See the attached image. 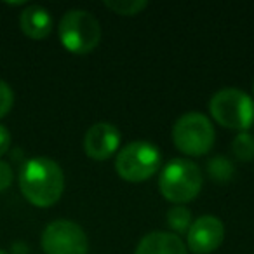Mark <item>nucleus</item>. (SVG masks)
I'll return each mask as SVG.
<instances>
[{
	"label": "nucleus",
	"mask_w": 254,
	"mask_h": 254,
	"mask_svg": "<svg viewBox=\"0 0 254 254\" xmlns=\"http://www.w3.org/2000/svg\"><path fill=\"white\" fill-rule=\"evenodd\" d=\"M19 26L26 37L42 40L53 30V18L51 12L42 5H28L19 16Z\"/></svg>",
	"instance_id": "nucleus-11"
},
{
	"label": "nucleus",
	"mask_w": 254,
	"mask_h": 254,
	"mask_svg": "<svg viewBox=\"0 0 254 254\" xmlns=\"http://www.w3.org/2000/svg\"><path fill=\"white\" fill-rule=\"evenodd\" d=\"M0 254H7V253H5V251H2V249H0Z\"/></svg>",
	"instance_id": "nucleus-18"
},
{
	"label": "nucleus",
	"mask_w": 254,
	"mask_h": 254,
	"mask_svg": "<svg viewBox=\"0 0 254 254\" xmlns=\"http://www.w3.org/2000/svg\"><path fill=\"white\" fill-rule=\"evenodd\" d=\"M214 127L205 115L190 112L181 115L173 127V141L178 150L190 157L209 153L214 145Z\"/></svg>",
	"instance_id": "nucleus-4"
},
{
	"label": "nucleus",
	"mask_w": 254,
	"mask_h": 254,
	"mask_svg": "<svg viewBox=\"0 0 254 254\" xmlns=\"http://www.w3.org/2000/svg\"><path fill=\"white\" fill-rule=\"evenodd\" d=\"M42 249L46 254H87V235L75 221L56 219L44 228Z\"/></svg>",
	"instance_id": "nucleus-7"
},
{
	"label": "nucleus",
	"mask_w": 254,
	"mask_h": 254,
	"mask_svg": "<svg viewBox=\"0 0 254 254\" xmlns=\"http://www.w3.org/2000/svg\"><path fill=\"white\" fill-rule=\"evenodd\" d=\"M60 40L64 49L73 54H89L98 47L101 40V26L99 21L87 11L71 9L61 18Z\"/></svg>",
	"instance_id": "nucleus-3"
},
{
	"label": "nucleus",
	"mask_w": 254,
	"mask_h": 254,
	"mask_svg": "<svg viewBox=\"0 0 254 254\" xmlns=\"http://www.w3.org/2000/svg\"><path fill=\"white\" fill-rule=\"evenodd\" d=\"M105 5L120 16H136L143 9L148 7V2L145 0H105Z\"/></svg>",
	"instance_id": "nucleus-12"
},
{
	"label": "nucleus",
	"mask_w": 254,
	"mask_h": 254,
	"mask_svg": "<svg viewBox=\"0 0 254 254\" xmlns=\"http://www.w3.org/2000/svg\"><path fill=\"white\" fill-rule=\"evenodd\" d=\"M225 226L216 216H202L188 230V247L195 254H211L221 246Z\"/></svg>",
	"instance_id": "nucleus-8"
},
{
	"label": "nucleus",
	"mask_w": 254,
	"mask_h": 254,
	"mask_svg": "<svg viewBox=\"0 0 254 254\" xmlns=\"http://www.w3.org/2000/svg\"><path fill=\"white\" fill-rule=\"evenodd\" d=\"M160 167V152L148 141H132L119 152L115 169L119 176L131 183H141L153 176Z\"/></svg>",
	"instance_id": "nucleus-6"
},
{
	"label": "nucleus",
	"mask_w": 254,
	"mask_h": 254,
	"mask_svg": "<svg viewBox=\"0 0 254 254\" xmlns=\"http://www.w3.org/2000/svg\"><path fill=\"white\" fill-rule=\"evenodd\" d=\"M233 153L237 159L240 160H253L254 159V136L249 132H240L235 139H233Z\"/></svg>",
	"instance_id": "nucleus-14"
},
{
	"label": "nucleus",
	"mask_w": 254,
	"mask_h": 254,
	"mask_svg": "<svg viewBox=\"0 0 254 254\" xmlns=\"http://www.w3.org/2000/svg\"><path fill=\"white\" fill-rule=\"evenodd\" d=\"M167 225L178 233H183V232H187V230H190V226H191L190 211L181 207V205L173 207L169 212H167Z\"/></svg>",
	"instance_id": "nucleus-13"
},
{
	"label": "nucleus",
	"mask_w": 254,
	"mask_h": 254,
	"mask_svg": "<svg viewBox=\"0 0 254 254\" xmlns=\"http://www.w3.org/2000/svg\"><path fill=\"white\" fill-rule=\"evenodd\" d=\"M19 188L30 204L49 207L61 198L64 190V174L60 164L47 157L26 160L19 173Z\"/></svg>",
	"instance_id": "nucleus-1"
},
{
	"label": "nucleus",
	"mask_w": 254,
	"mask_h": 254,
	"mask_svg": "<svg viewBox=\"0 0 254 254\" xmlns=\"http://www.w3.org/2000/svg\"><path fill=\"white\" fill-rule=\"evenodd\" d=\"M120 145V131L110 122H98L89 127L84 138V150L94 160H106Z\"/></svg>",
	"instance_id": "nucleus-9"
},
{
	"label": "nucleus",
	"mask_w": 254,
	"mask_h": 254,
	"mask_svg": "<svg viewBox=\"0 0 254 254\" xmlns=\"http://www.w3.org/2000/svg\"><path fill=\"white\" fill-rule=\"evenodd\" d=\"M211 115L218 124L228 129L246 131L254 122L253 98L239 89H221L211 98L209 103Z\"/></svg>",
	"instance_id": "nucleus-5"
},
{
	"label": "nucleus",
	"mask_w": 254,
	"mask_h": 254,
	"mask_svg": "<svg viewBox=\"0 0 254 254\" xmlns=\"http://www.w3.org/2000/svg\"><path fill=\"white\" fill-rule=\"evenodd\" d=\"M12 183V169L7 162L0 160V191H4Z\"/></svg>",
	"instance_id": "nucleus-16"
},
{
	"label": "nucleus",
	"mask_w": 254,
	"mask_h": 254,
	"mask_svg": "<svg viewBox=\"0 0 254 254\" xmlns=\"http://www.w3.org/2000/svg\"><path fill=\"white\" fill-rule=\"evenodd\" d=\"M159 188L164 197L169 202H174V204L193 200L202 188L200 169L191 160H171L160 173Z\"/></svg>",
	"instance_id": "nucleus-2"
},
{
	"label": "nucleus",
	"mask_w": 254,
	"mask_h": 254,
	"mask_svg": "<svg viewBox=\"0 0 254 254\" xmlns=\"http://www.w3.org/2000/svg\"><path fill=\"white\" fill-rule=\"evenodd\" d=\"M134 254H187V246L169 232H152L139 240Z\"/></svg>",
	"instance_id": "nucleus-10"
},
{
	"label": "nucleus",
	"mask_w": 254,
	"mask_h": 254,
	"mask_svg": "<svg viewBox=\"0 0 254 254\" xmlns=\"http://www.w3.org/2000/svg\"><path fill=\"white\" fill-rule=\"evenodd\" d=\"M253 91H254V85H253Z\"/></svg>",
	"instance_id": "nucleus-19"
},
{
	"label": "nucleus",
	"mask_w": 254,
	"mask_h": 254,
	"mask_svg": "<svg viewBox=\"0 0 254 254\" xmlns=\"http://www.w3.org/2000/svg\"><path fill=\"white\" fill-rule=\"evenodd\" d=\"M9 148H11V132L7 127L0 124V157L7 153Z\"/></svg>",
	"instance_id": "nucleus-17"
},
{
	"label": "nucleus",
	"mask_w": 254,
	"mask_h": 254,
	"mask_svg": "<svg viewBox=\"0 0 254 254\" xmlns=\"http://www.w3.org/2000/svg\"><path fill=\"white\" fill-rule=\"evenodd\" d=\"M12 103H14V92L7 82L0 80V119L11 112Z\"/></svg>",
	"instance_id": "nucleus-15"
}]
</instances>
